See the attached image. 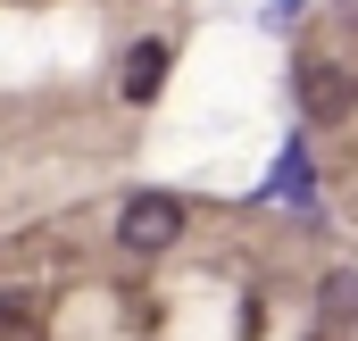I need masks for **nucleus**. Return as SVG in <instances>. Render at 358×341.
Instances as JSON below:
<instances>
[{
  "instance_id": "obj_1",
  "label": "nucleus",
  "mask_w": 358,
  "mask_h": 341,
  "mask_svg": "<svg viewBox=\"0 0 358 341\" xmlns=\"http://www.w3.org/2000/svg\"><path fill=\"white\" fill-rule=\"evenodd\" d=\"M176 242H183V200L176 191H134L117 208V250L159 258V250H176Z\"/></svg>"
},
{
  "instance_id": "obj_2",
  "label": "nucleus",
  "mask_w": 358,
  "mask_h": 341,
  "mask_svg": "<svg viewBox=\"0 0 358 341\" xmlns=\"http://www.w3.org/2000/svg\"><path fill=\"white\" fill-rule=\"evenodd\" d=\"M159 84H167V42H159V34H142V42L125 50V75H117V92L142 108V100H159Z\"/></svg>"
},
{
  "instance_id": "obj_3",
  "label": "nucleus",
  "mask_w": 358,
  "mask_h": 341,
  "mask_svg": "<svg viewBox=\"0 0 358 341\" xmlns=\"http://www.w3.org/2000/svg\"><path fill=\"white\" fill-rule=\"evenodd\" d=\"M275 200H292V208H308V200H317V175H308V150H300V142L275 159Z\"/></svg>"
},
{
  "instance_id": "obj_4",
  "label": "nucleus",
  "mask_w": 358,
  "mask_h": 341,
  "mask_svg": "<svg viewBox=\"0 0 358 341\" xmlns=\"http://www.w3.org/2000/svg\"><path fill=\"white\" fill-rule=\"evenodd\" d=\"M300 100H308L317 117H334V108H350V75H334V67H300Z\"/></svg>"
},
{
  "instance_id": "obj_5",
  "label": "nucleus",
  "mask_w": 358,
  "mask_h": 341,
  "mask_svg": "<svg viewBox=\"0 0 358 341\" xmlns=\"http://www.w3.org/2000/svg\"><path fill=\"white\" fill-rule=\"evenodd\" d=\"M317 308H325L334 325H358V275H325V291H317Z\"/></svg>"
},
{
  "instance_id": "obj_6",
  "label": "nucleus",
  "mask_w": 358,
  "mask_h": 341,
  "mask_svg": "<svg viewBox=\"0 0 358 341\" xmlns=\"http://www.w3.org/2000/svg\"><path fill=\"white\" fill-rule=\"evenodd\" d=\"M34 333V291H0V341Z\"/></svg>"
},
{
  "instance_id": "obj_7",
  "label": "nucleus",
  "mask_w": 358,
  "mask_h": 341,
  "mask_svg": "<svg viewBox=\"0 0 358 341\" xmlns=\"http://www.w3.org/2000/svg\"><path fill=\"white\" fill-rule=\"evenodd\" d=\"M334 8H342V17H358V0H334Z\"/></svg>"
}]
</instances>
